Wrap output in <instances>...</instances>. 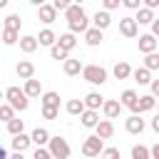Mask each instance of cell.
Instances as JSON below:
<instances>
[{"instance_id":"obj_1","label":"cell","mask_w":159,"mask_h":159,"mask_svg":"<svg viewBox=\"0 0 159 159\" xmlns=\"http://www.w3.org/2000/svg\"><path fill=\"white\" fill-rule=\"evenodd\" d=\"M5 99L15 107V112H25L27 107H30V97L25 94V89H20V87H7L5 89Z\"/></svg>"},{"instance_id":"obj_2","label":"cell","mask_w":159,"mask_h":159,"mask_svg":"<svg viewBox=\"0 0 159 159\" xmlns=\"http://www.w3.org/2000/svg\"><path fill=\"white\" fill-rule=\"evenodd\" d=\"M82 77H84V82H89V84H104L107 82V70L102 67V65H82V72H80Z\"/></svg>"},{"instance_id":"obj_3","label":"cell","mask_w":159,"mask_h":159,"mask_svg":"<svg viewBox=\"0 0 159 159\" xmlns=\"http://www.w3.org/2000/svg\"><path fill=\"white\" fill-rule=\"evenodd\" d=\"M47 149H50V154L55 157V159H67L70 154H72V149H70V144H67V139L65 137H50V142H47Z\"/></svg>"},{"instance_id":"obj_4","label":"cell","mask_w":159,"mask_h":159,"mask_svg":"<svg viewBox=\"0 0 159 159\" xmlns=\"http://www.w3.org/2000/svg\"><path fill=\"white\" fill-rule=\"evenodd\" d=\"M102 147H104V139L97 137V134H92V137H87V139L82 142V154H84V157H99Z\"/></svg>"},{"instance_id":"obj_5","label":"cell","mask_w":159,"mask_h":159,"mask_svg":"<svg viewBox=\"0 0 159 159\" xmlns=\"http://www.w3.org/2000/svg\"><path fill=\"white\" fill-rule=\"evenodd\" d=\"M119 35L122 37H129V40L137 37L139 35V22L134 17H129V15L127 17H119Z\"/></svg>"},{"instance_id":"obj_6","label":"cell","mask_w":159,"mask_h":159,"mask_svg":"<svg viewBox=\"0 0 159 159\" xmlns=\"http://www.w3.org/2000/svg\"><path fill=\"white\" fill-rule=\"evenodd\" d=\"M37 20L45 22V25H52V22L57 20V7H55L52 2H42V5H37Z\"/></svg>"},{"instance_id":"obj_7","label":"cell","mask_w":159,"mask_h":159,"mask_svg":"<svg viewBox=\"0 0 159 159\" xmlns=\"http://www.w3.org/2000/svg\"><path fill=\"white\" fill-rule=\"evenodd\" d=\"M144 127H147V122H144L142 114H137V112H132V114L124 119V129H127L129 134H142Z\"/></svg>"},{"instance_id":"obj_8","label":"cell","mask_w":159,"mask_h":159,"mask_svg":"<svg viewBox=\"0 0 159 159\" xmlns=\"http://www.w3.org/2000/svg\"><path fill=\"white\" fill-rule=\"evenodd\" d=\"M82 35H84V42H87L89 47H97V45H102V40H104V30H99V27H94V25H89Z\"/></svg>"},{"instance_id":"obj_9","label":"cell","mask_w":159,"mask_h":159,"mask_svg":"<svg viewBox=\"0 0 159 159\" xmlns=\"http://www.w3.org/2000/svg\"><path fill=\"white\" fill-rule=\"evenodd\" d=\"M94 134L102 137L104 142L112 139V137H114V124H112V119H99V122L94 124Z\"/></svg>"},{"instance_id":"obj_10","label":"cell","mask_w":159,"mask_h":159,"mask_svg":"<svg viewBox=\"0 0 159 159\" xmlns=\"http://www.w3.org/2000/svg\"><path fill=\"white\" fill-rule=\"evenodd\" d=\"M137 99H139V94H137L134 89H124V92L119 94V102H122V107H127L129 112H137V114H139V109H137Z\"/></svg>"},{"instance_id":"obj_11","label":"cell","mask_w":159,"mask_h":159,"mask_svg":"<svg viewBox=\"0 0 159 159\" xmlns=\"http://www.w3.org/2000/svg\"><path fill=\"white\" fill-rule=\"evenodd\" d=\"M102 112H104L107 119H117L119 112H122V102L119 99H104L102 102Z\"/></svg>"},{"instance_id":"obj_12","label":"cell","mask_w":159,"mask_h":159,"mask_svg":"<svg viewBox=\"0 0 159 159\" xmlns=\"http://www.w3.org/2000/svg\"><path fill=\"white\" fill-rule=\"evenodd\" d=\"M80 122H82V127L94 129V124L99 122V109H89V107H84L82 114H80Z\"/></svg>"},{"instance_id":"obj_13","label":"cell","mask_w":159,"mask_h":159,"mask_svg":"<svg viewBox=\"0 0 159 159\" xmlns=\"http://www.w3.org/2000/svg\"><path fill=\"white\" fill-rule=\"evenodd\" d=\"M92 25L94 27H99V30H107L109 25H112V15H109V10H97L94 15H92Z\"/></svg>"},{"instance_id":"obj_14","label":"cell","mask_w":159,"mask_h":159,"mask_svg":"<svg viewBox=\"0 0 159 159\" xmlns=\"http://www.w3.org/2000/svg\"><path fill=\"white\" fill-rule=\"evenodd\" d=\"M15 75H17L20 80H30V77H35V65H32L30 60H20V62L15 65Z\"/></svg>"},{"instance_id":"obj_15","label":"cell","mask_w":159,"mask_h":159,"mask_svg":"<svg viewBox=\"0 0 159 159\" xmlns=\"http://www.w3.org/2000/svg\"><path fill=\"white\" fill-rule=\"evenodd\" d=\"M32 144V139H30V134H25V132H17V134H12V152H27V147Z\"/></svg>"},{"instance_id":"obj_16","label":"cell","mask_w":159,"mask_h":159,"mask_svg":"<svg viewBox=\"0 0 159 159\" xmlns=\"http://www.w3.org/2000/svg\"><path fill=\"white\" fill-rule=\"evenodd\" d=\"M62 12H65V20H67V22L80 20V17H84V15H87V12H84V7H82L80 2H70V5H67Z\"/></svg>"},{"instance_id":"obj_17","label":"cell","mask_w":159,"mask_h":159,"mask_svg":"<svg viewBox=\"0 0 159 159\" xmlns=\"http://www.w3.org/2000/svg\"><path fill=\"white\" fill-rule=\"evenodd\" d=\"M159 45H157V37L152 35V32H144V35H139V52H154Z\"/></svg>"},{"instance_id":"obj_18","label":"cell","mask_w":159,"mask_h":159,"mask_svg":"<svg viewBox=\"0 0 159 159\" xmlns=\"http://www.w3.org/2000/svg\"><path fill=\"white\" fill-rule=\"evenodd\" d=\"M17 45H20V50H22L25 55H32V52L40 47V42H37V37H35V35H22V37L17 40Z\"/></svg>"},{"instance_id":"obj_19","label":"cell","mask_w":159,"mask_h":159,"mask_svg":"<svg viewBox=\"0 0 159 159\" xmlns=\"http://www.w3.org/2000/svg\"><path fill=\"white\" fill-rule=\"evenodd\" d=\"M112 75H114L117 80H129V77H132V65H129L127 60H119V62H114Z\"/></svg>"},{"instance_id":"obj_20","label":"cell","mask_w":159,"mask_h":159,"mask_svg":"<svg viewBox=\"0 0 159 159\" xmlns=\"http://www.w3.org/2000/svg\"><path fill=\"white\" fill-rule=\"evenodd\" d=\"M25 94L30 97V99H35V97H40L42 94V82L40 80H35V77H30V80H25Z\"/></svg>"},{"instance_id":"obj_21","label":"cell","mask_w":159,"mask_h":159,"mask_svg":"<svg viewBox=\"0 0 159 159\" xmlns=\"http://www.w3.org/2000/svg\"><path fill=\"white\" fill-rule=\"evenodd\" d=\"M157 107V97L149 92V94H139V99H137V109H139V114L142 112H152Z\"/></svg>"},{"instance_id":"obj_22","label":"cell","mask_w":159,"mask_h":159,"mask_svg":"<svg viewBox=\"0 0 159 159\" xmlns=\"http://www.w3.org/2000/svg\"><path fill=\"white\" fill-rule=\"evenodd\" d=\"M132 80H134L137 84H149V82H152V70L142 65V67L132 70Z\"/></svg>"},{"instance_id":"obj_23","label":"cell","mask_w":159,"mask_h":159,"mask_svg":"<svg viewBox=\"0 0 159 159\" xmlns=\"http://www.w3.org/2000/svg\"><path fill=\"white\" fill-rule=\"evenodd\" d=\"M30 139H32V144H37V147H47V142H50V132H47L45 127H35L32 134H30Z\"/></svg>"},{"instance_id":"obj_24","label":"cell","mask_w":159,"mask_h":159,"mask_svg":"<svg viewBox=\"0 0 159 159\" xmlns=\"http://www.w3.org/2000/svg\"><path fill=\"white\" fill-rule=\"evenodd\" d=\"M17 40H20V30H10V27H2V32H0V42H2V45L12 47V45H17Z\"/></svg>"},{"instance_id":"obj_25","label":"cell","mask_w":159,"mask_h":159,"mask_svg":"<svg viewBox=\"0 0 159 159\" xmlns=\"http://www.w3.org/2000/svg\"><path fill=\"white\" fill-rule=\"evenodd\" d=\"M62 70H65V75H67V77H75V75H80V72H82V62H80V60L67 57V60H62Z\"/></svg>"},{"instance_id":"obj_26","label":"cell","mask_w":159,"mask_h":159,"mask_svg":"<svg viewBox=\"0 0 159 159\" xmlns=\"http://www.w3.org/2000/svg\"><path fill=\"white\" fill-rule=\"evenodd\" d=\"M139 25H152V20H154V10L152 7H147V5H142V7H137V17H134Z\"/></svg>"},{"instance_id":"obj_27","label":"cell","mask_w":159,"mask_h":159,"mask_svg":"<svg viewBox=\"0 0 159 159\" xmlns=\"http://www.w3.org/2000/svg\"><path fill=\"white\" fill-rule=\"evenodd\" d=\"M57 45H62V47H65V50H70V52H72V50H75V47H77V35H75V32H70V30H67V32H62V35H60V37H57Z\"/></svg>"},{"instance_id":"obj_28","label":"cell","mask_w":159,"mask_h":159,"mask_svg":"<svg viewBox=\"0 0 159 159\" xmlns=\"http://www.w3.org/2000/svg\"><path fill=\"white\" fill-rule=\"evenodd\" d=\"M37 42H40V47H50V45H55V42H57V35H55L50 27H45V30H40Z\"/></svg>"},{"instance_id":"obj_29","label":"cell","mask_w":159,"mask_h":159,"mask_svg":"<svg viewBox=\"0 0 159 159\" xmlns=\"http://www.w3.org/2000/svg\"><path fill=\"white\" fill-rule=\"evenodd\" d=\"M102 102H104V97L99 92H87L84 94V107H89V109H102Z\"/></svg>"},{"instance_id":"obj_30","label":"cell","mask_w":159,"mask_h":159,"mask_svg":"<svg viewBox=\"0 0 159 159\" xmlns=\"http://www.w3.org/2000/svg\"><path fill=\"white\" fill-rule=\"evenodd\" d=\"M89 27V17L84 15V17H80V20H72V22H67V30L70 32H75V35H80V32H84Z\"/></svg>"},{"instance_id":"obj_31","label":"cell","mask_w":159,"mask_h":159,"mask_svg":"<svg viewBox=\"0 0 159 159\" xmlns=\"http://www.w3.org/2000/svg\"><path fill=\"white\" fill-rule=\"evenodd\" d=\"M65 109H67V114L80 117V114H82V109H84V99H67Z\"/></svg>"},{"instance_id":"obj_32","label":"cell","mask_w":159,"mask_h":159,"mask_svg":"<svg viewBox=\"0 0 159 159\" xmlns=\"http://www.w3.org/2000/svg\"><path fill=\"white\" fill-rule=\"evenodd\" d=\"M40 102H42V104H50V107H60V92H55V89L42 92V94H40Z\"/></svg>"},{"instance_id":"obj_33","label":"cell","mask_w":159,"mask_h":159,"mask_svg":"<svg viewBox=\"0 0 159 159\" xmlns=\"http://www.w3.org/2000/svg\"><path fill=\"white\" fill-rule=\"evenodd\" d=\"M50 57L62 62V60H67V57H70V50H65L62 45H57V42H55V45H50Z\"/></svg>"},{"instance_id":"obj_34","label":"cell","mask_w":159,"mask_h":159,"mask_svg":"<svg viewBox=\"0 0 159 159\" xmlns=\"http://www.w3.org/2000/svg\"><path fill=\"white\" fill-rule=\"evenodd\" d=\"M5 124H7V132H10V137H12V134H17V132H25V122H22L20 117H12V119H7Z\"/></svg>"},{"instance_id":"obj_35","label":"cell","mask_w":159,"mask_h":159,"mask_svg":"<svg viewBox=\"0 0 159 159\" xmlns=\"http://www.w3.org/2000/svg\"><path fill=\"white\" fill-rule=\"evenodd\" d=\"M144 67H149L152 72H154V70H159V52H157V50L144 55Z\"/></svg>"},{"instance_id":"obj_36","label":"cell","mask_w":159,"mask_h":159,"mask_svg":"<svg viewBox=\"0 0 159 159\" xmlns=\"http://www.w3.org/2000/svg\"><path fill=\"white\" fill-rule=\"evenodd\" d=\"M2 25H5V27H10V30H20L22 20H20V15H17V12H10V15L2 20Z\"/></svg>"},{"instance_id":"obj_37","label":"cell","mask_w":159,"mask_h":159,"mask_svg":"<svg viewBox=\"0 0 159 159\" xmlns=\"http://www.w3.org/2000/svg\"><path fill=\"white\" fill-rule=\"evenodd\" d=\"M152 154H149V147H144V144H134L132 147V159H149Z\"/></svg>"},{"instance_id":"obj_38","label":"cell","mask_w":159,"mask_h":159,"mask_svg":"<svg viewBox=\"0 0 159 159\" xmlns=\"http://www.w3.org/2000/svg\"><path fill=\"white\" fill-rule=\"evenodd\" d=\"M12 117H15V107H12L10 102L0 104V122H7V119H12Z\"/></svg>"},{"instance_id":"obj_39","label":"cell","mask_w":159,"mask_h":159,"mask_svg":"<svg viewBox=\"0 0 159 159\" xmlns=\"http://www.w3.org/2000/svg\"><path fill=\"white\" fill-rule=\"evenodd\" d=\"M42 117H45V119H57V117H60V107L42 104Z\"/></svg>"},{"instance_id":"obj_40","label":"cell","mask_w":159,"mask_h":159,"mask_svg":"<svg viewBox=\"0 0 159 159\" xmlns=\"http://www.w3.org/2000/svg\"><path fill=\"white\" fill-rule=\"evenodd\" d=\"M99 157H107V159H114V157H119V149H117V147H102V152H99Z\"/></svg>"},{"instance_id":"obj_41","label":"cell","mask_w":159,"mask_h":159,"mask_svg":"<svg viewBox=\"0 0 159 159\" xmlns=\"http://www.w3.org/2000/svg\"><path fill=\"white\" fill-rule=\"evenodd\" d=\"M32 157H35V159H50L52 154H50V149H47V147H37V149L32 152Z\"/></svg>"},{"instance_id":"obj_42","label":"cell","mask_w":159,"mask_h":159,"mask_svg":"<svg viewBox=\"0 0 159 159\" xmlns=\"http://www.w3.org/2000/svg\"><path fill=\"white\" fill-rule=\"evenodd\" d=\"M122 5V0H102V7L104 10H117Z\"/></svg>"},{"instance_id":"obj_43","label":"cell","mask_w":159,"mask_h":159,"mask_svg":"<svg viewBox=\"0 0 159 159\" xmlns=\"http://www.w3.org/2000/svg\"><path fill=\"white\" fill-rule=\"evenodd\" d=\"M122 5L127 10H137V7H142V0H122Z\"/></svg>"},{"instance_id":"obj_44","label":"cell","mask_w":159,"mask_h":159,"mask_svg":"<svg viewBox=\"0 0 159 159\" xmlns=\"http://www.w3.org/2000/svg\"><path fill=\"white\" fill-rule=\"evenodd\" d=\"M70 2H72V0H52V5L57 7V12H60V10H65V7L70 5Z\"/></svg>"},{"instance_id":"obj_45","label":"cell","mask_w":159,"mask_h":159,"mask_svg":"<svg viewBox=\"0 0 159 159\" xmlns=\"http://www.w3.org/2000/svg\"><path fill=\"white\" fill-rule=\"evenodd\" d=\"M149 89H152V94L159 99V80H152V82H149Z\"/></svg>"},{"instance_id":"obj_46","label":"cell","mask_w":159,"mask_h":159,"mask_svg":"<svg viewBox=\"0 0 159 159\" xmlns=\"http://www.w3.org/2000/svg\"><path fill=\"white\" fill-rule=\"evenodd\" d=\"M152 35H154V37H159V17H154V20H152Z\"/></svg>"},{"instance_id":"obj_47","label":"cell","mask_w":159,"mask_h":159,"mask_svg":"<svg viewBox=\"0 0 159 159\" xmlns=\"http://www.w3.org/2000/svg\"><path fill=\"white\" fill-rule=\"evenodd\" d=\"M149 127H152V129H154V132L159 134V114H154V117H152V122H149Z\"/></svg>"},{"instance_id":"obj_48","label":"cell","mask_w":159,"mask_h":159,"mask_svg":"<svg viewBox=\"0 0 159 159\" xmlns=\"http://www.w3.org/2000/svg\"><path fill=\"white\" fill-rule=\"evenodd\" d=\"M142 2H144L147 7H152V10H157V7H159V0H142Z\"/></svg>"},{"instance_id":"obj_49","label":"cell","mask_w":159,"mask_h":159,"mask_svg":"<svg viewBox=\"0 0 159 159\" xmlns=\"http://www.w3.org/2000/svg\"><path fill=\"white\" fill-rule=\"evenodd\" d=\"M149 154H152V157H154V159H159V142H157V144H154V147H152V149H149Z\"/></svg>"},{"instance_id":"obj_50","label":"cell","mask_w":159,"mask_h":159,"mask_svg":"<svg viewBox=\"0 0 159 159\" xmlns=\"http://www.w3.org/2000/svg\"><path fill=\"white\" fill-rule=\"evenodd\" d=\"M7 2H10V0H0V10H2V7H7Z\"/></svg>"},{"instance_id":"obj_51","label":"cell","mask_w":159,"mask_h":159,"mask_svg":"<svg viewBox=\"0 0 159 159\" xmlns=\"http://www.w3.org/2000/svg\"><path fill=\"white\" fill-rule=\"evenodd\" d=\"M5 157H7V152H5L2 147H0V159H5Z\"/></svg>"},{"instance_id":"obj_52","label":"cell","mask_w":159,"mask_h":159,"mask_svg":"<svg viewBox=\"0 0 159 159\" xmlns=\"http://www.w3.org/2000/svg\"><path fill=\"white\" fill-rule=\"evenodd\" d=\"M30 2H32V5H35V7H37V5H42V2H45V0H30Z\"/></svg>"},{"instance_id":"obj_53","label":"cell","mask_w":159,"mask_h":159,"mask_svg":"<svg viewBox=\"0 0 159 159\" xmlns=\"http://www.w3.org/2000/svg\"><path fill=\"white\" fill-rule=\"evenodd\" d=\"M0 99H5V92H2V89H0Z\"/></svg>"},{"instance_id":"obj_54","label":"cell","mask_w":159,"mask_h":159,"mask_svg":"<svg viewBox=\"0 0 159 159\" xmlns=\"http://www.w3.org/2000/svg\"><path fill=\"white\" fill-rule=\"evenodd\" d=\"M72 2H80V5H82V2H84V0H72Z\"/></svg>"},{"instance_id":"obj_55","label":"cell","mask_w":159,"mask_h":159,"mask_svg":"<svg viewBox=\"0 0 159 159\" xmlns=\"http://www.w3.org/2000/svg\"><path fill=\"white\" fill-rule=\"evenodd\" d=\"M157 45H159V37H157Z\"/></svg>"},{"instance_id":"obj_56","label":"cell","mask_w":159,"mask_h":159,"mask_svg":"<svg viewBox=\"0 0 159 159\" xmlns=\"http://www.w3.org/2000/svg\"><path fill=\"white\" fill-rule=\"evenodd\" d=\"M157 107H159V99H157Z\"/></svg>"}]
</instances>
